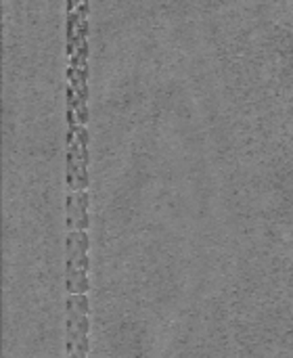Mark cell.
Listing matches in <instances>:
<instances>
[{
    "mask_svg": "<svg viewBox=\"0 0 293 358\" xmlns=\"http://www.w3.org/2000/svg\"><path fill=\"white\" fill-rule=\"evenodd\" d=\"M78 315L88 317V296H78Z\"/></svg>",
    "mask_w": 293,
    "mask_h": 358,
    "instance_id": "1",
    "label": "cell"
}]
</instances>
